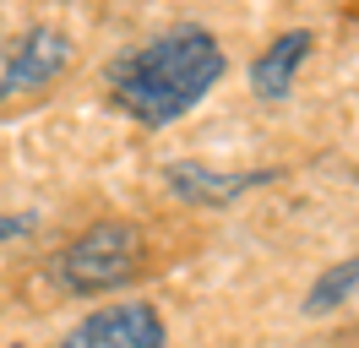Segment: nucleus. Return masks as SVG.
<instances>
[{
	"label": "nucleus",
	"instance_id": "nucleus-6",
	"mask_svg": "<svg viewBox=\"0 0 359 348\" xmlns=\"http://www.w3.org/2000/svg\"><path fill=\"white\" fill-rule=\"evenodd\" d=\"M311 49H316L311 27H289V33H278V39L250 60V93H256L262 104H283V98L294 93L299 65L311 60Z\"/></svg>",
	"mask_w": 359,
	"mask_h": 348
},
{
	"label": "nucleus",
	"instance_id": "nucleus-8",
	"mask_svg": "<svg viewBox=\"0 0 359 348\" xmlns=\"http://www.w3.org/2000/svg\"><path fill=\"white\" fill-rule=\"evenodd\" d=\"M33 223H39L33 213H0V250H6L11 239H22L27 229H33Z\"/></svg>",
	"mask_w": 359,
	"mask_h": 348
},
{
	"label": "nucleus",
	"instance_id": "nucleus-2",
	"mask_svg": "<svg viewBox=\"0 0 359 348\" xmlns=\"http://www.w3.org/2000/svg\"><path fill=\"white\" fill-rule=\"evenodd\" d=\"M136 267H142L136 223L104 218V223H93V229H82L60 245V256L49 261V278L76 300H98V294H114L120 283H131Z\"/></svg>",
	"mask_w": 359,
	"mask_h": 348
},
{
	"label": "nucleus",
	"instance_id": "nucleus-5",
	"mask_svg": "<svg viewBox=\"0 0 359 348\" xmlns=\"http://www.w3.org/2000/svg\"><path fill=\"white\" fill-rule=\"evenodd\" d=\"M163 180H169V191H175L180 201H191V207H229V201H240L245 191L272 185L267 169L224 174V169H207V163H163Z\"/></svg>",
	"mask_w": 359,
	"mask_h": 348
},
{
	"label": "nucleus",
	"instance_id": "nucleus-7",
	"mask_svg": "<svg viewBox=\"0 0 359 348\" xmlns=\"http://www.w3.org/2000/svg\"><path fill=\"white\" fill-rule=\"evenodd\" d=\"M348 300H359V250H354V256H343V261H332V267L311 283L305 316H332V310H343Z\"/></svg>",
	"mask_w": 359,
	"mask_h": 348
},
{
	"label": "nucleus",
	"instance_id": "nucleus-4",
	"mask_svg": "<svg viewBox=\"0 0 359 348\" xmlns=\"http://www.w3.org/2000/svg\"><path fill=\"white\" fill-rule=\"evenodd\" d=\"M55 348H169V326L147 300H114L88 310Z\"/></svg>",
	"mask_w": 359,
	"mask_h": 348
},
{
	"label": "nucleus",
	"instance_id": "nucleus-3",
	"mask_svg": "<svg viewBox=\"0 0 359 348\" xmlns=\"http://www.w3.org/2000/svg\"><path fill=\"white\" fill-rule=\"evenodd\" d=\"M76 60V44H71L66 27H49V22H33L22 33L0 44V104H17V98H33V93H49Z\"/></svg>",
	"mask_w": 359,
	"mask_h": 348
},
{
	"label": "nucleus",
	"instance_id": "nucleus-1",
	"mask_svg": "<svg viewBox=\"0 0 359 348\" xmlns=\"http://www.w3.org/2000/svg\"><path fill=\"white\" fill-rule=\"evenodd\" d=\"M224 71H229V55L218 33L202 22H175V27L153 33L147 44L126 49L109 65V98L136 126L163 130L202 104L224 82Z\"/></svg>",
	"mask_w": 359,
	"mask_h": 348
}]
</instances>
